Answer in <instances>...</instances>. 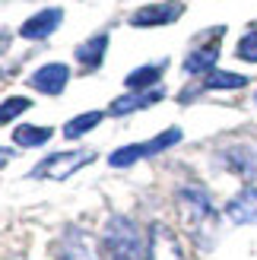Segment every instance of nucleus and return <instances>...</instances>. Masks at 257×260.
<instances>
[{"label":"nucleus","instance_id":"nucleus-1","mask_svg":"<svg viewBox=\"0 0 257 260\" xmlns=\"http://www.w3.org/2000/svg\"><path fill=\"white\" fill-rule=\"evenodd\" d=\"M102 248H105L108 260H143L149 241L127 216H111L102 229Z\"/></svg>","mask_w":257,"mask_h":260},{"label":"nucleus","instance_id":"nucleus-2","mask_svg":"<svg viewBox=\"0 0 257 260\" xmlns=\"http://www.w3.org/2000/svg\"><path fill=\"white\" fill-rule=\"evenodd\" d=\"M178 213H181V219L190 225V232H194V235H200L203 222H210V219L216 216L210 193L203 190V187H197V184L178 190Z\"/></svg>","mask_w":257,"mask_h":260},{"label":"nucleus","instance_id":"nucleus-3","mask_svg":"<svg viewBox=\"0 0 257 260\" xmlns=\"http://www.w3.org/2000/svg\"><path fill=\"white\" fill-rule=\"evenodd\" d=\"M95 152L92 149H73V152H57V155H48L42 165L32 168V178H51V181H63L70 178L76 168H83L86 162H92Z\"/></svg>","mask_w":257,"mask_h":260},{"label":"nucleus","instance_id":"nucleus-4","mask_svg":"<svg viewBox=\"0 0 257 260\" xmlns=\"http://www.w3.org/2000/svg\"><path fill=\"white\" fill-rule=\"evenodd\" d=\"M149 260H187L181 238L162 222H156L149 229Z\"/></svg>","mask_w":257,"mask_h":260},{"label":"nucleus","instance_id":"nucleus-5","mask_svg":"<svg viewBox=\"0 0 257 260\" xmlns=\"http://www.w3.org/2000/svg\"><path fill=\"white\" fill-rule=\"evenodd\" d=\"M184 13V4L181 0H169V4H149V7H140L134 16H131V25L137 29H152V25H169L175 19H181Z\"/></svg>","mask_w":257,"mask_h":260},{"label":"nucleus","instance_id":"nucleus-6","mask_svg":"<svg viewBox=\"0 0 257 260\" xmlns=\"http://www.w3.org/2000/svg\"><path fill=\"white\" fill-rule=\"evenodd\" d=\"M70 83V67L67 63H45L29 76V86L38 89L42 95H60Z\"/></svg>","mask_w":257,"mask_h":260},{"label":"nucleus","instance_id":"nucleus-7","mask_svg":"<svg viewBox=\"0 0 257 260\" xmlns=\"http://www.w3.org/2000/svg\"><path fill=\"white\" fill-rule=\"evenodd\" d=\"M60 22H63V10L60 7H48V10H38L35 16L25 19L19 25V35L29 38V42H38V38H48Z\"/></svg>","mask_w":257,"mask_h":260},{"label":"nucleus","instance_id":"nucleus-8","mask_svg":"<svg viewBox=\"0 0 257 260\" xmlns=\"http://www.w3.org/2000/svg\"><path fill=\"white\" fill-rule=\"evenodd\" d=\"M226 216L238 225H257V187H245L226 203Z\"/></svg>","mask_w":257,"mask_h":260},{"label":"nucleus","instance_id":"nucleus-9","mask_svg":"<svg viewBox=\"0 0 257 260\" xmlns=\"http://www.w3.org/2000/svg\"><path fill=\"white\" fill-rule=\"evenodd\" d=\"M159 99H162V89H149V92H127V95H121V99H114L108 111L118 114V118H124V114H131V111H140V108L156 105Z\"/></svg>","mask_w":257,"mask_h":260},{"label":"nucleus","instance_id":"nucleus-10","mask_svg":"<svg viewBox=\"0 0 257 260\" xmlns=\"http://www.w3.org/2000/svg\"><path fill=\"white\" fill-rule=\"evenodd\" d=\"M169 63H146V67H137L134 73H127L124 86L131 89V92H149V89H156V83L162 80V73Z\"/></svg>","mask_w":257,"mask_h":260},{"label":"nucleus","instance_id":"nucleus-11","mask_svg":"<svg viewBox=\"0 0 257 260\" xmlns=\"http://www.w3.org/2000/svg\"><path fill=\"white\" fill-rule=\"evenodd\" d=\"M105 51H108V35L99 32V35H92L89 42H83L80 48H76V60H80L86 70H99V67H102V57H105Z\"/></svg>","mask_w":257,"mask_h":260},{"label":"nucleus","instance_id":"nucleus-12","mask_svg":"<svg viewBox=\"0 0 257 260\" xmlns=\"http://www.w3.org/2000/svg\"><path fill=\"white\" fill-rule=\"evenodd\" d=\"M216 60H219V42H213L207 48H197V51H190L187 60H184V70L187 73H213L216 67Z\"/></svg>","mask_w":257,"mask_h":260},{"label":"nucleus","instance_id":"nucleus-13","mask_svg":"<svg viewBox=\"0 0 257 260\" xmlns=\"http://www.w3.org/2000/svg\"><path fill=\"white\" fill-rule=\"evenodd\" d=\"M63 260H95L92 248H89V238L83 235V232H76L70 229L67 232V238H63Z\"/></svg>","mask_w":257,"mask_h":260},{"label":"nucleus","instance_id":"nucleus-14","mask_svg":"<svg viewBox=\"0 0 257 260\" xmlns=\"http://www.w3.org/2000/svg\"><path fill=\"white\" fill-rule=\"evenodd\" d=\"M51 140V127H32V124H22L13 130V143H19V146L32 149V146H45Z\"/></svg>","mask_w":257,"mask_h":260},{"label":"nucleus","instance_id":"nucleus-15","mask_svg":"<svg viewBox=\"0 0 257 260\" xmlns=\"http://www.w3.org/2000/svg\"><path fill=\"white\" fill-rule=\"evenodd\" d=\"M248 86V76L241 73H226V70H213L207 76L203 89H219V92H229V89H245Z\"/></svg>","mask_w":257,"mask_h":260},{"label":"nucleus","instance_id":"nucleus-16","mask_svg":"<svg viewBox=\"0 0 257 260\" xmlns=\"http://www.w3.org/2000/svg\"><path fill=\"white\" fill-rule=\"evenodd\" d=\"M99 121H102V111H86V114H80V118H73V121L63 124V137H67V140H80V137L89 134V130H92Z\"/></svg>","mask_w":257,"mask_h":260},{"label":"nucleus","instance_id":"nucleus-17","mask_svg":"<svg viewBox=\"0 0 257 260\" xmlns=\"http://www.w3.org/2000/svg\"><path fill=\"white\" fill-rule=\"evenodd\" d=\"M175 143H181V130H178V127H169L165 134L152 137L149 143H140V146H143V159H146V155L162 152V149H169V146H175Z\"/></svg>","mask_w":257,"mask_h":260},{"label":"nucleus","instance_id":"nucleus-18","mask_svg":"<svg viewBox=\"0 0 257 260\" xmlns=\"http://www.w3.org/2000/svg\"><path fill=\"white\" fill-rule=\"evenodd\" d=\"M226 155H229V159H232L235 172L248 175V178H254V175H257V155H254L251 149H245V146H235V149H229Z\"/></svg>","mask_w":257,"mask_h":260},{"label":"nucleus","instance_id":"nucleus-19","mask_svg":"<svg viewBox=\"0 0 257 260\" xmlns=\"http://www.w3.org/2000/svg\"><path fill=\"white\" fill-rule=\"evenodd\" d=\"M29 108H32V102L25 95H13L7 102H0V124H10L13 118H19V114L29 111Z\"/></svg>","mask_w":257,"mask_h":260},{"label":"nucleus","instance_id":"nucleus-20","mask_svg":"<svg viewBox=\"0 0 257 260\" xmlns=\"http://www.w3.org/2000/svg\"><path fill=\"white\" fill-rule=\"evenodd\" d=\"M235 54H238L241 60H248V63H257V29H251V32L241 35Z\"/></svg>","mask_w":257,"mask_h":260},{"label":"nucleus","instance_id":"nucleus-21","mask_svg":"<svg viewBox=\"0 0 257 260\" xmlns=\"http://www.w3.org/2000/svg\"><path fill=\"white\" fill-rule=\"evenodd\" d=\"M10 159H13V149H0V168H4Z\"/></svg>","mask_w":257,"mask_h":260},{"label":"nucleus","instance_id":"nucleus-22","mask_svg":"<svg viewBox=\"0 0 257 260\" xmlns=\"http://www.w3.org/2000/svg\"><path fill=\"white\" fill-rule=\"evenodd\" d=\"M7 48V35H0V51H4Z\"/></svg>","mask_w":257,"mask_h":260}]
</instances>
